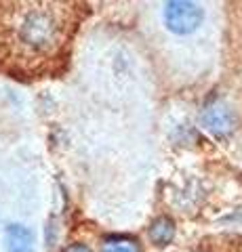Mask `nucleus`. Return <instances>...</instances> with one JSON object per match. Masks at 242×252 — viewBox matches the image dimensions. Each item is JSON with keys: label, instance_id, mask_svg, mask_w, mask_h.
<instances>
[{"label": "nucleus", "instance_id": "obj_1", "mask_svg": "<svg viewBox=\"0 0 242 252\" xmlns=\"http://www.w3.org/2000/svg\"><path fill=\"white\" fill-rule=\"evenodd\" d=\"M78 2H0V67L42 74L64 57L80 23Z\"/></svg>", "mask_w": 242, "mask_h": 252}, {"label": "nucleus", "instance_id": "obj_2", "mask_svg": "<svg viewBox=\"0 0 242 252\" xmlns=\"http://www.w3.org/2000/svg\"><path fill=\"white\" fill-rule=\"evenodd\" d=\"M202 17H205V11L196 2H187V0H171V2H167L165 21L169 30L175 32V34H190L202 23Z\"/></svg>", "mask_w": 242, "mask_h": 252}, {"label": "nucleus", "instance_id": "obj_3", "mask_svg": "<svg viewBox=\"0 0 242 252\" xmlns=\"http://www.w3.org/2000/svg\"><path fill=\"white\" fill-rule=\"evenodd\" d=\"M6 248L9 252H34V235L23 225L6 227Z\"/></svg>", "mask_w": 242, "mask_h": 252}, {"label": "nucleus", "instance_id": "obj_4", "mask_svg": "<svg viewBox=\"0 0 242 252\" xmlns=\"http://www.w3.org/2000/svg\"><path fill=\"white\" fill-rule=\"evenodd\" d=\"M205 124L213 132H217V135L228 132L232 128V114H230V109L223 107V105H210L205 112Z\"/></svg>", "mask_w": 242, "mask_h": 252}, {"label": "nucleus", "instance_id": "obj_5", "mask_svg": "<svg viewBox=\"0 0 242 252\" xmlns=\"http://www.w3.org/2000/svg\"><path fill=\"white\" fill-rule=\"evenodd\" d=\"M173 235H175V225H173V220L167 217L156 219L150 227V240L156 246H167V244H171Z\"/></svg>", "mask_w": 242, "mask_h": 252}, {"label": "nucleus", "instance_id": "obj_6", "mask_svg": "<svg viewBox=\"0 0 242 252\" xmlns=\"http://www.w3.org/2000/svg\"><path fill=\"white\" fill-rule=\"evenodd\" d=\"M101 252H141V246L135 238H129V235H112L104 240Z\"/></svg>", "mask_w": 242, "mask_h": 252}, {"label": "nucleus", "instance_id": "obj_7", "mask_svg": "<svg viewBox=\"0 0 242 252\" xmlns=\"http://www.w3.org/2000/svg\"><path fill=\"white\" fill-rule=\"evenodd\" d=\"M66 252H91L89 246H84V244H72V246H68Z\"/></svg>", "mask_w": 242, "mask_h": 252}]
</instances>
